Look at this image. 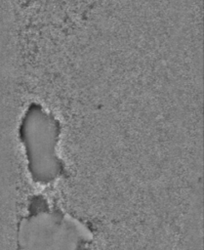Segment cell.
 <instances>
[{
	"label": "cell",
	"instance_id": "obj_1",
	"mask_svg": "<svg viewBox=\"0 0 204 250\" xmlns=\"http://www.w3.org/2000/svg\"><path fill=\"white\" fill-rule=\"evenodd\" d=\"M54 118L40 105L32 104L22 121V142L31 174L38 181L48 182L59 171L56 155L58 129Z\"/></svg>",
	"mask_w": 204,
	"mask_h": 250
}]
</instances>
